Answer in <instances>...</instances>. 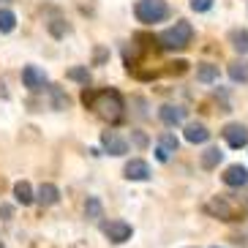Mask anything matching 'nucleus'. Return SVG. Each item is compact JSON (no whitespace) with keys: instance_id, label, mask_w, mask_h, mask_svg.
Instances as JSON below:
<instances>
[{"instance_id":"nucleus-20","label":"nucleus","mask_w":248,"mask_h":248,"mask_svg":"<svg viewBox=\"0 0 248 248\" xmlns=\"http://www.w3.org/2000/svg\"><path fill=\"white\" fill-rule=\"evenodd\" d=\"M197 79L204 82V85L216 82L218 79V66L216 63H202V66H197Z\"/></svg>"},{"instance_id":"nucleus-19","label":"nucleus","mask_w":248,"mask_h":248,"mask_svg":"<svg viewBox=\"0 0 248 248\" xmlns=\"http://www.w3.org/2000/svg\"><path fill=\"white\" fill-rule=\"evenodd\" d=\"M221 158H224L221 147H207L202 153V158H199V164H202V169H216L221 164Z\"/></svg>"},{"instance_id":"nucleus-28","label":"nucleus","mask_w":248,"mask_h":248,"mask_svg":"<svg viewBox=\"0 0 248 248\" xmlns=\"http://www.w3.org/2000/svg\"><path fill=\"white\" fill-rule=\"evenodd\" d=\"M0 216H3V221H11V216H14V210H11L8 204H0Z\"/></svg>"},{"instance_id":"nucleus-7","label":"nucleus","mask_w":248,"mask_h":248,"mask_svg":"<svg viewBox=\"0 0 248 248\" xmlns=\"http://www.w3.org/2000/svg\"><path fill=\"white\" fill-rule=\"evenodd\" d=\"M22 85L30 93H38V90H44V85H46V74L38 66H25L22 68Z\"/></svg>"},{"instance_id":"nucleus-8","label":"nucleus","mask_w":248,"mask_h":248,"mask_svg":"<svg viewBox=\"0 0 248 248\" xmlns=\"http://www.w3.org/2000/svg\"><path fill=\"white\" fill-rule=\"evenodd\" d=\"M101 147L109 155H125L128 153V142H125L117 131H104L101 134Z\"/></svg>"},{"instance_id":"nucleus-21","label":"nucleus","mask_w":248,"mask_h":248,"mask_svg":"<svg viewBox=\"0 0 248 248\" xmlns=\"http://www.w3.org/2000/svg\"><path fill=\"white\" fill-rule=\"evenodd\" d=\"M104 216V204L98 197H88V202H85V218L90 221H98Z\"/></svg>"},{"instance_id":"nucleus-12","label":"nucleus","mask_w":248,"mask_h":248,"mask_svg":"<svg viewBox=\"0 0 248 248\" xmlns=\"http://www.w3.org/2000/svg\"><path fill=\"white\" fill-rule=\"evenodd\" d=\"M158 117H161L164 125H180L183 120H186V109L177 107V104H164L158 109Z\"/></svg>"},{"instance_id":"nucleus-25","label":"nucleus","mask_w":248,"mask_h":248,"mask_svg":"<svg viewBox=\"0 0 248 248\" xmlns=\"http://www.w3.org/2000/svg\"><path fill=\"white\" fill-rule=\"evenodd\" d=\"M191 8H194L197 14H204V11L213 8V0H191Z\"/></svg>"},{"instance_id":"nucleus-4","label":"nucleus","mask_w":248,"mask_h":248,"mask_svg":"<svg viewBox=\"0 0 248 248\" xmlns=\"http://www.w3.org/2000/svg\"><path fill=\"white\" fill-rule=\"evenodd\" d=\"M204 210L210 213L213 218H221V221H237V210H234V204L229 202L226 197H213L207 202Z\"/></svg>"},{"instance_id":"nucleus-11","label":"nucleus","mask_w":248,"mask_h":248,"mask_svg":"<svg viewBox=\"0 0 248 248\" xmlns=\"http://www.w3.org/2000/svg\"><path fill=\"white\" fill-rule=\"evenodd\" d=\"M172 153H177V137L175 134H161L158 137V147H155V158L158 161H169Z\"/></svg>"},{"instance_id":"nucleus-15","label":"nucleus","mask_w":248,"mask_h":248,"mask_svg":"<svg viewBox=\"0 0 248 248\" xmlns=\"http://www.w3.org/2000/svg\"><path fill=\"white\" fill-rule=\"evenodd\" d=\"M229 44L237 55H248V30L246 28H234L229 33Z\"/></svg>"},{"instance_id":"nucleus-26","label":"nucleus","mask_w":248,"mask_h":248,"mask_svg":"<svg viewBox=\"0 0 248 248\" xmlns=\"http://www.w3.org/2000/svg\"><path fill=\"white\" fill-rule=\"evenodd\" d=\"M107 58H109V49H104V46H95V66H101Z\"/></svg>"},{"instance_id":"nucleus-17","label":"nucleus","mask_w":248,"mask_h":248,"mask_svg":"<svg viewBox=\"0 0 248 248\" xmlns=\"http://www.w3.org/2000/svg\"><path fill=\"white\" fill-rule=\"evenodd\" d=\"M49 101H52V109H58V112L68 109V104H71L66 90L60 88V85H49Z\"/></svg>"},{"instance_id":"nucleus-32","label":"nucleus","mask_w":248,"mask_h":248,"mask_svg":"<svg viewBox=\"0 0 248 248\" xmlns=\"http://www.w3.org/2000/svg\"><path fill=\"white\" fill-rule=\"evenodd\" d=\"M216 248H218V246H216Z\"/></svg>"},{"instance_id":"nucleus-9","label":"nucleus","mask_w":248,"mask_h":248,"mask_svg":"<svg viewBox=\"0 0 248 248\" xmlns=\"http://www.w3.org/2000/svg\"><path fill=\"white\" fill-rule=\"evenodd\" d=\"M123 175H125V180H137V183L150 180V164L142 161V158H131L128 164H125Z\"/></svg>"},{"instance_id":"nucleus-6","label":"nucleus","mask_w":248,"mask_h":248,"mask_svg":"<svg viewBox=\"0 0 248 248\" xmlns=\"http://www.w3.org/2000/svg\"><path fill=\"white\" fill-rule=\"evenodd\" d=\"M224 139L226 145L232 147V150H240V147L248 145V125L243 123H229L224 125Z\"/></svg>"},{"instance_id":"nucleus-18","label":"nucleus","mask_w":248,"mask_h":248,"mask_svg":"<svg viewBox=\"0 0 248 248\" xmlns=\"http://www.w3.org/2000/svg\"><path fill=\"white\" fill-rule=\"evenodd\" d=\"M226 71H229L232 82H248V60H232L226 66Z\"/></svg>"},{"instance_id":"nucleus-10","label":"nucleus","mask_w":248,"mask_h":248,"mask_svg":"<svg viewBox=\"0 0 248 248\" xmlns=\"http://www.w3.org/2000/svg\"><path fill=\"white\" fill-rule=\"evenodd\" d=\"M221 180H224L229 188H243V186H248V169L240 167V164H232V167H226Z\"/></svg>"},{"instance_id":"nucleus-22","label":"nucleus","mask_w":248,"mask_h":248,"mask_svg":"<svg viewBox=\"0 0 248 248\" xmlns=\"http://www.w3.org/2000/svg\"><path fill=\"white\" fill-rule=\"evenodd\" d=\"M46 30H49L55 38H63L66 33H71V25H68L66 19H60V16H55V19H49V22H46Z\"/></svg>"},{"instance_id":"nucleus-24","label":"nucleus","mask_w":248,"mask_h":248,"mask_svg":"<svg viewBox=\"0 0 248 248\" xmlns=\"http://www.w3.org/2000/svg\"><path fill=\"white\" fill-rule=\"evenodd\" d=\"M68 79H74V82H79V85H90V71H88V66H74L71 71L66 74Z\"/></svg>"},{"instance_id":"nucleus-1","label":"nucleus","mask_w":248,"mask_h":248,"mask_svg":"<svg viewBox=\"0 0 248 248\" xmlns=\"http://www.w3.org/2000/svg\"><path fill=\"white\" fill-rule=\"evenodd\" d=\"M82 104L88 107V109H93L98 117H104V120H109V123H117L120 117H123L125 112V104H123V95L117 93V90L107 88V90H90L88 85H85V93H82Z\"/></svg>"},{"instance_id":"nucleus-3","label":"nucleus","mask_w":248,"mask_h":248,"mask_svg":"<svg viewBox=\"0 0 248 248\" xmlns=\"http://www.w3.org/2000/svg\"><path fill=\"white\" fill-rule=\"evenodd\" d=\"M134 14H137L139 22L155 25V22H164L169 16V6L164 0H139L137 6H134Z\"/></svg>"},{"instance_id":"nucleus-30","label":"nucleus","mask_w":248,"mask_h":248,"mask_svg":"<svg viewBox=\"0 0 248 248\" xmlns=\"http://www.w3.org/2000/svg\"><path fill=\"white\" fill-rule=\"evenodd\" d=\"M0 248H6V243H3V237H0Z\"/></svg>"},{"instance_id":"nucleus-5","label":"nucleus","mask_w":248,"mask_h":248,"mask_svg":"<svg viewBox=\"0 0 248 248\" xmlns=\"http://www.w3.org/2000/svg\"><path fill=\"white\" fill-rule=\"evenodd\" d=\"M101 229H104V234L109 237V243H115V246H120V243H125V240H131V234H134L131 224H125V221H120V218L107 221Z\"/></svg>"},{"instance_id":"nucleus-23","label":"nucleus","mask_w":248,"mask_h":248,"mask_svg":"<svg viewBox=\"0 0 248 248\" xmlns=\"http://www.w3.org/2000/svg\"><path fill=\"white\" fill-rule=\"evenodd\" d=\"M16 28V14L11 8H0V33H11Z\"/></svg>"},{"instance_id":"nucleus-13","label":"nucleus","mask_w":248,"mask_h":248,"mask_svg":"<svg viewBox=\"0 0 248 248\" xmlns=\"http://www.w3.org/2000/svg\"><path fill=\"white\" fill-rule=\"evenodd\" d=\"M183 137H186V142H191V145H204V142L210 139V131H207L204 123H188L186 131H183Z\"/></svg>"},{"instance_id":"nucleus-14","label":"nucleus","mask_w":248,"mask_h":248,"mask_svg":"<svg viewBox=\"0 0 248 248\" xmlns=\"http://www.w3.org/2000/svg\"><path fill=\"white\" fill-rule=\"evenodd\" d=\"M58 199H60V191L55 183H41V188L36 191V202L41 207H52V204H58Z\"/></svg>"},{"instance_id":"nucleus-2","label":"nucleus","mask_w":248,"mask_h":248,"mask_svg":"<svg viewBox=\"0 0 248 248\" xmlns=\"http://www.w3.org/2000/svg\"><path fill=\"white\" fill-rule=\"evenodd\" d=\"M191 38H194V28L191 22L186 19H177L172 28H167L164 33H158V46L167 52H180L191 44Z\"/></svg>"},{"instance_id":"nucleus-16","label":"nucleus","mask_w":248,"mask_h":248,"mask_svg":"<svg viewBox=\"0 0 248 248\" xmlns=\"http://www.w3.org/2000/svg\"><path fill=\"white\" fill-rule=\"evenodd\" d=\"M14 199L19 204H33L36 202V194H33V188H30V183L28 180H19V183H14Z\"/></svg>"},{"instance_id":"nucleus-31","label":"nucleus","mask_w":248,"mask_h":248,"mask_svg":"<svg viewBox=\"0 0 248 248\" xmlns=\"http://www.w3.org/2000/svg\"><path fill=\"white\" fill-rule=\"evenodd\" d=\"M0 3H11V0H0Z\"/></svg>"},{"instance_id":"nucleus-27","label":"nucleus","mask_w":248,"mask_h":248,"mask_svg":"<svg viewBox=\"0 0 248 248\" xmlns=\"http://www.w3.org/2000/svg\"><path fill=\"white\" fill-rule=\"evenodd\" d=\"M186 68H188V63H186V60H177V63H172V68H169V71H172V74H183Z\"/></svg>"},{"instance_id":"nucleus-29","label":"nucleus","mask_w":248,"mask_h":248,"mask_svg":"<svg viewBox=\"0 0 248 248\" xmlns=\"http://www.w3.org/2000/svg\"><path fill=\"white\" fill-rule=\"evenodd\" d=\"M0 98H8V90H6V82H0Z\"/></svg>"}]
</instances>
